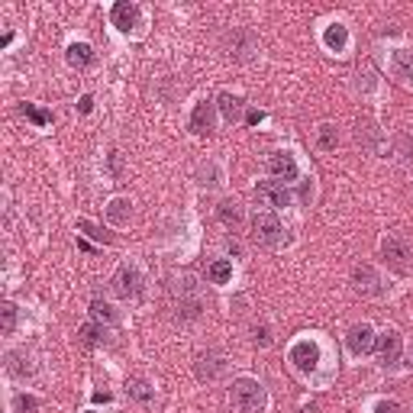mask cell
Returning a JSON list of instances; mask_svg holds the SVG:
<instances>
[{
  "label": "cell",
  "mask_w": 413,
  "mask_h": 413,
  "mask_svg": "<svg viewBox=\"0 0 413 413\" xmlns=\"http://www.w3.org/2000/svg\"><path fill=\"white\" fill-rule=\"evenodd\" d=\"M233 404L239 407L242 413H261L265 410V391H261V384L255 378H239L233 381Z\"/></svg>",
  "instance_id": "6da1fadb"
},
{
  "label": "cell",
  "mask_w": 413,
  "mask_h": 413,
  "mask_svg": "<svg viewBox=\"0 0 413 413\" xmlns=\"http://www.w3.org/2000/svg\"><path fill=\"white\" fill-rule=\"evenodd\" d=\"M252 233H255V239H259L261 245H278L281 236H284L278 213H271V210L255 213V217H252Z\"/></svg>",
  "instance_id": "7a4b0ae2"
},
{
  "label": "cell",
  "mask_w": 413,
  "mask_h": 413,
  "mask_svg": "<svg viewBox=\"0 0 413 413\" xmlns=\"http://www.w3.org/2000/svg\"><path fill=\"white\" fill-rule=\"evenodd\" d=\"M381 255H384V261H388L394 271H410L413 249L400 236H388V239H384V242H381Z\"/></svg>",
  "instance_id": "3957f363"
},
{
  "label": "cell",
  "mask_w": 413,
  "mask_h": 413,
  "mask_svg": "<svg viewBox=\"0 0 413 413\" xmlns=\"http://www.w3.org/2000/svg\"><path fill=\"white\" fill-rule=\"evenodd\" d=\"M113 291H117L123 300H139L143 297V275L133 265H123V268L113 275Z\"/></svg>",
  "instance_id": "277c9868"
},
{
  "label": "cell",
  "mask_w": 413,
  "mask_h": 413,
  "mask_svg": "<svg viewBox=\"0 0 413 413\" xmlns=\"http://www.w3.org/2000/svg\"><path fill=\"white\" fill-rule=\"evenodd\" d=\"M291 362H294V368L300 375H313L317 365H320V346L313 339H300V342L291 346Z\"/></svg>",
  "instance_id": "5b68a950"
},
{
  "label": "cell",
  "mask_w": 413,
  "mask_h": 413,
  "mask_svg": "<svg viewBox=\"0 0 413 413\" xmlns=\"http://www.w3.org/2000/svg\"><path fill=\"white\" fill-rule=\"evenodd\" d=\"M378 362L384 365V368H394L397 362H400V352H404V342H400V333H394V329H388L384 336H378Z\"/></svg>",
  "instance_id": "8992f818"
},
{
  "label": "cell",
  "mask_w": 413,
  "mask_h": 413,
  "mask_svg": "<svg viewBox=\"0 0 413 413\" xmlns=\"http://www.w3.org/2000/svg\"><path fill=\"white\" fill-rule=\"evenodd\" d=\"M110 20H113V26H117L119 33H129V29L139 26L143 10L136 7V3H129V0H119V3H113V10H110Z\"/></svg>",
  "instance_id": "52a82bcc"
},
{
  "label": "cell",
  "mask_w": 413,
  "mask_h": 413,
  "mask_svg": "<svg viewBox=\"0 0 413 413\" xmlns=\"http://www.w3.org/2000/svg\"><path fill=\"white\" fill-rule=\"evenodd\" d=\"M375 329L368 326V323H355L352 329H349V336H346V346L352 355H368L371 349H375Z\"/></svg>",
  "instance_id": "ba28073f"
},
{
  "label": "cell",
  "mask_w": 413,
  "mask_h": 413,
  "mask_svg": "<svg viewBox=\"0 0 413 413\" xmlns=\"http://www.w3.org/2000/svg\"><path fill=\"white\" fill-rule=\"evenodd\" d=\"M223 371H226V362H223V355L219 352H201L197 355V362H194V375L201 381H217L219 375H223Z\"/></svg>",
  "instance_id": "9c48e42d"
},
{
  "label": "cell",
  "mask_w": 413,
  "mask_h": 413,
  "mask_svg": "<svg viewBox=\"0 0 413 413\" xmlns=\"http://www.w3.org/2000/svg\"><path fill=\"white\" fill-rule=\"evenodd\" d=\"M352 284L358 294H368V297H378L384 287H381V278L378 271L371 268V265H358V268L352 271Z\"/></svg>",
  "instance_id": "30bf717a"
},
{
  "label": "cell",
  "mask_w": 413,
  "mask_h": 413,
  "mask_svg": "<svg viewBox=\"0 0 413 413\" xmlns=\"http://www.w3.org/2000/svg\"><path fill=\"white\" fill-rule=\"evenodd\" d=\"M268 171L278 177V181H297V175H300V168H297V161L291 152H271Z\"/></svg>",
  "instance_id": "8fae6325"
},
{
  "label": "cell",
  "mask_w": 413,
  "mask_h": 413,
  "mask_svg": "<svg viewBox=\"0 0 413 413\" xmlns=\"http://www.w3.org/2000/svg\"><path fill=\"white\" fill-rule=\"evenodd\" d=\"M255 194L261 201H268V207H287L291 203V191H287L281 181H259L255 184Z\"/></svg>",
  "instance_id": "7c38bea8"
},
{
  "label": "cell",
  "mask_w": 413,
  "mask_h": 413,
  "mask_svg": "<svg viewBox=\"0 0 413 413\" xmlns=\"http://www.w3.org/2000/svg\"><path fill=\"white\" fill-rule=\"evenodd\" d=\"M255 49V39L252 33H245V29H233L226 36V55L229 59H249V52Z\"/></svg>",
  "instance_id": "4fadbf2b"
},
{
  "label": "cell",
  "mask_w": 413,
  "mask_h": 413,
  "mask_svg": "<svg viewBox=\"0 0 413 413\" xmlns=\"http://www.w3.org/2000/svg\"><path fill=\"white\" fill-rule=\"evenodd\" d=\"M213 107H217V103H210V101H201L194 107V113H191V129H194L197 136L213 133Z\"/></svg>",
  "instance_id": "5bb4252c"
},
{
  "label": "cell",
  "mask_w": 413,
  "mask_h": 413,
  "mask_svg": "<svg viewBox=\"0 0 413 413\" xmlns=\"http://www.w3.org/2000/svg\"><path fill=\"white\" fill-rule=\"evenodd\" d=\"M323 45H326L329 52H346L349 45V29L342 23H329L326 29H323Z\"/></svg>",
  "instance_id": "9a60e30c"
},
{
  "label": "cell",
  "mask_w": 413,
  "mask_h": 413,
  "mask_svg": "<svg viewBox=\"0 0 413 413\" xmlns=\"http://www.w3.org/2000/svg\"><path fill=\"white\" fill-rule=\"evenodd\" d=\"M391 71L400 81H413V49H397L391 55Z\"/></svg>",
  "instance_id": "2e32d148"
},
{
  "label": "cell",
  "mask_w": 413,
  "mask_h": 413,
  "mask_svg": "<svg viewBox=\"0 0 413 413\" xmlns=\"http://www.w3.org/2000/svg\"><path fill=\"white\" fill-rule=\"evenodd\" d=\"M129 217H133V203H129L126 197H117V201H110V207H107V219L113 223V226H126Z\"/></svg>",
  "instance_id": "e0dca14e"
},
{
  "label": "cell",
  "mask_w": 413,
  "mask_h": 413,
  "mask_svg": "<svg viewBox=\"0 0 413 413\" xmlns=\"http://www.w3.org/2000/svg\"><path fill=\"white\" fill-rule=\"evenodd\" d=\"M65 59H68V65L71 68H87L94 61V52H91V45L87 43H71L65 49Z\"/></svg>",
  "instance_id": "ac0fdd59"
},
{
  "label": "cell",
  "mask_w": 413,
  "mask_h": 413,
  "mask_svg": "<svg viewBox=\"0 0 413 413\" xmlns=\"http://www.w3.org/2000/svg\"><path fill=\"white\" fill-rule=\"evenodd\" d=\"M217 107H219V113H223L229 123L242 117V101H239L236 94H229V91H223V94L217 97Z\"/></svg>",
  "instance_id": "d6986e66"
},
{
  "label": "cell",
  "mask_w": 413,
  "mask_h": 413,
  "mask_svg": "<svg viewBox=\"0 0 413 413\" xmlns=\"http://www.w3.org/2000/svg\"><path fill=\"white\" fill-rule=\"evenodd\" d=\"M7 371L13 378H26V375H33V358L26 352H10L7 355Z\"/></svg>",
  "instance_id": "ffe728a7"
},
{
  "label": "cell",
  "mask_w": 413,
  "mask_h": 413,
  "mask_svg": "<svg viewBox=\"0 0 413 413\" xmlns=\"http://www.w3.org/2000/svg\"><path fill=\"white\" fill-rule=\"evenodd\" d=\"M207 278H210L213 284H226V281L233 278V265H229L226 259L210 261V268H207Z\"/></svg>",
  "instance_id": "44dd1931"
},
{
  "label": "cell",
  "mask_w": 413,
  "mask_h": 413,
  "mask_svg": "<svg viewBox=\"0 0 413 413\" xmlns=\"http://www.w3.org/2000/svg\"><path fill=\"white\" fill-rule=\"evenodd\" d=\"M217 217L223 219L226 226H233V229L242 223V210H239V203H233V201H223V203H219V207H217Z\"/></svg>",
  "instance_id": "7402d4cb"
},
{
  "label": "cell",
  "mask_w": 413,
  "mask_h": 413,
  "mask_svg": "<svg viewBox=\"0 0 413 413\" xmlns=\"http://www.w3.org/2000/svg\"><path fill=\"white\" fill-rule=\"evenodd\" d=\"M103 336H107V333H103V329L97 326V323H85V326L78 329V339H81V342H85L87 349L101 346V342H103Z\"/></svg>",
  "instance_id": "603a6c76"
},
{
  "label": "cell",
  "mask_w": 413,
  "mask_h": 413,
  "mask_svg": "<svg viewBox=\"0 0 413 413\" xmlns=\"http://www.w3.org/2000/svg\"><path fill=\"white\" fill-rule=\"evenodd\" d=\"M91 313L97 317V320H103V323H113V320H117V310H113L107 300H101V297H94V300H91Z\"/></svg>",
  "instance_id": "cb8c5ba5"
},
{
  "label": "cell",
  "mask_w": 413,
  "mask_h": 413,
  "mask_svg": "<svg viewBox=\"0 0 413 413\" xmlns=\"http://www.w3.org/2000/svg\"><path fill=\"white\" fill-rule=\"evenodd\" d=\"M78 229H81V233H87L91 239H97V242H103V245H107L110 239H113L110 233H103V229L97 226V223H91V219H78Z\"/></svg>",
  "instance_id": "d4e9b609"
},
{
  "label": "cell",
  "mask_w": 413,
  "mask_h": 413,
  "mask_svg": "<svg viewBox=\"0 0 413 413\" xmlns=\"http://www.w3.org/2000/svg\"><path fill=\"white\" fill-rule=\"evenodd\" d=\"M336 143H339L336 126H333V123H323L320 126V149H336Z\"/></svg>",
  "instance_id": "484cf974"
},
{
  "label": "cell",
  "mask_w": 413,
  "mask_h": 413,
  "mask_svg": "<svg viewBox=\"0 0 413 413\" xmlns=\"http://www.w3.org/2000/svg\"><path fill=\"white\" fill-rule=\"evenodd\" d=\"M13 407H17V413H36L39 410V400L29 394H17L13 397Z\"/></svg>",
  "instance_id": "4316f807"
},
{
  "label": "cell",
  "mask_w": 413,
  "mask_h": 413,
  "mask_svg": "<svg viewBox=\"0 0 413 413\" xmlns=\"http://www.w3.org/2000/svg\"><path fill=\"white\" fill-rule=\"evenodd\" d=\"M23 113H26L29 119H33L36 126H49V119H52L49 113H45V110H36L33 103H23Z\"/></svg>",
  "instance_id": "83f0119b"
},
{
  "label": "cell",
  "mask_w": 413,
  "mask_h": 413,
  "mask_svg": "<svg viewBox=\"0 0 413 413\" xmlns=\"http://www.w3.org/2000/svg\"><path fill=\"white\" fill-rule=\"evenodd\" d=\"M129 394H133L136 400H143V404H149V400H152V388H149L145 381H133V384H129Z\"/></svg>",
  "instance_id": "f1b7e54d"
},
{
  "label": "cell",
  "mask_w": 413,
  "mask_h": 413,
  "mask_svg": "<svg viewBox=\"0 0 413 413\" xmlns=\"http://www.w3.org/2000/svg\"><path fill=\"white\" fill-rule=\"evenodd\" d=\"M17 329V307L3 304V333H13Z\"/></svg>",
  "instance_id": "f546056e"
},
{
  "label": "cell",
  "mask_w": 413,
  "mask_h": 413,
  "mask_svg": "<svg viewBox=\"0 0 413 413\" xmlns=\"http://www.w3.org/2000/svg\"><path fill=\"white\" fill-rule=\"evenodd\" d=\"M375 413H400V404H397V400H378V404H375Z\"/></svg>",
  "instance_id": "4dcf8cb0"
},
{
  "label": "cell",
  "mask_w": 413,
  "mask_h": 413,
  "mask_svg": "<svg viewBox=\"0 0 413 413\" xmlns=\"http://www.w3.org/2000/svg\"><path fill=\"white\" fill-rule=\"evenodd\" d=\"M261 119H265V113H261V110H249V113H245V123H249V126H259Z\"/></svg>",
  "instance_id": "1f68e13d"
},
{
  "label": "cell",
  "mask_w": 413,
  "mask_h": 413,
  "mask_svg": "<svg viewBox=\"0 0 413 413\" xmlns=\"http://www.w3.org/2000/svg\"><path fill=\"white\" fill-rule=\"evenodd\" d=\"M78 110H81V113H91V110H94V97H91V94H85V97L78 101Z\"/></svg>",
  "instance_id": "d6a6232c"
},
{
  "label": "cell",
  "mask_w": 413,
  "mask_h": 413,
  "mask_svg": "<svg viewBox=\"0 0 413 413\" xmlns=\"http://www.w3.org/2000/svg\"><path fill=\"white\" fill-rule=\"evenodd\" d=\"M255 342H259V346H268V342H271V336H268V329H265V326L255 329Z\"/></svg>",
  "instance_id": "836d02e7"
},
{
  "label": "cell",
  "mask_w": 413,
  "mask_h": 413,
  "mask_svg": "<svg viewBox=\"0 0 413 413\" xmlns=\"http://www.w3.org/2000/svg\"><path fill=\"white\" fill-rule=\"evenodd\" d=\"M91 400H94V404H110V394H107V391H94Z\"/></svg>",
  "instance_id": "e575fe53"
},
{
  "label": "cell",
  "mask_w": 413,
  "mask_h": 413,
  "mask_svg": "<svg viewBox=\"0 0 413 413\" xmlns=\"http://www.w3.org/2000/svg\"><path fill=\"white\" fill-rule=\"evenodd\" d=\"M407 365H410V371H413V349H410V362H407Z\"/></svg>",
  "instance_id": "d590c367"
},
{
  "label": "cell",
  "mask_w": 413,
  "mask_h": 413,
  "mask_svg": "<svg viewBox=\"0 0 413 413\" xmlns=\"http://www.w3.org/2000/svg\"><path fill=\"white\" fill-rule=\"evenodd\" d=\"M87 413H91V410H87Z\"/></svg>",
  "instance_id": "8d00e7d4"
}]
</instances>
